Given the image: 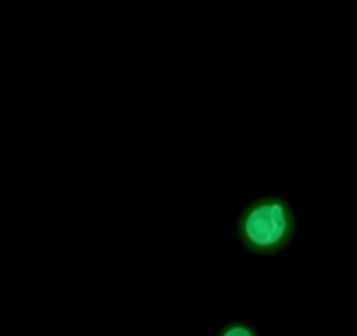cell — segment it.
<instances>
[{
  "instance_id": "cell-2",
  "label": "cell",
  "mask_w": 357,
  "mask_h": 336,
  "mask_svg": "<svg viewBox=\"0 0 357 336\" xmlns=\"http://www.w3.org/2000/svg\"><path fill=\"white\" fill-rule=\"evenodd\" d=\"M218 336H259L257 329L243 321H229L219 329Z\"/></svg>"
},
{
  "instance_id": "cell-1",
  "label": "cell",
  "mask_w": 357,
  "mask_h": 336,
  "mask_svg": "<svg viewBox=\"0 0 357 336\" xmlns=\"http://www.w3.org/2000/svg\"><path fill=\"white\" fill-rule=\"evenodd\" d=\"M298 215L293 205L279 194L250 200L236 217L235 238L254 256H277L293 243Z\"/></svg>"
}]
</instances>
